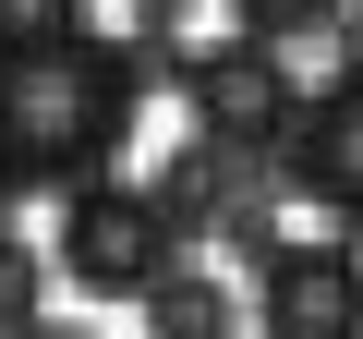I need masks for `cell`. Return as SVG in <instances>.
Here are the masks:
<instances>
[{
  "instance_id": "obj_1",
  "label": "cell",
  "mask_w": 363,
  "mask_h": 339,
  "mask_svg": "<svg viewBox=\"0 0 363 339\" xmlns=\"http://www.w3.org/2000/svg\"><path fill=\"white\" fill-rule=\"evenodd\" d=\"M145 121V49L121 25L49 13L0 37V194H73L121 170Z\"/></svg>"
},
{
  "instance_id": "obj_2",
  "label": "cell",
  "mask_w": 363,
  "mask_h": 339,
  "mask_svg": "<svg viewBox=\"0 0 363 339\" xmlns=\"http://www.w3.org/2000/svg\"><path fill=\"white\" fill-rule=\"evenodd\" d=\"M49 267L97 303H145L169 267H182V230L157 218L145 182H121V170H97V182L61 194V230H49Z\"/></svg>"
},
{
  "instance_id": "obj_3",
  "label": "cell",
  "mask_w": 363,
  "mask_h": 339,
  "mask_svg": "<svg viewBox=\"0 0 363 339\" xmlns=\"http://www.w3.org/2000/svg\"><path fill=\"white\" fill-rule=\"evenodd\" d=\"M169 73H182V109H194V145H218V157H279V133H291V109H303L291 61L255 49V37L169 49Z\"/></svg>"
},
{
  "instance_id": "obj_4",
  "label": "cell",
  "mask_w": 363,
  "mask_h": 339,
  "mask_svg": "<svg viewBox=\"0 0 363 339\" xmlns=\"http://www.w3.org/2000/svg\"><path fill=\"white\" fill-rule=\"evenodd\" d=\"M242 315H255V339H363V255L291 230L279 255H255Z\"/></svg>"
},
{
  "instance_id": "obj_5",
  "label": "cell",
  "mask_w": 363,
  "mask_h": 339,
  "mask_svg": "<svg viewBox=\"0 0 363 339\" xmlns=\"http://www.w3.org/2000/svg\"><path fill=\"white\" fill-rule=\"evenodd\" d=\"M279 182H291L303 206L363 218V61H339L327 85H303V109H291V133H279Z\"/></svg>"
},
{
  "instance_id": "obj_6",
  "label": "cell",
  "mask_w": 363,
  "mask_h": 339,
  "mask_svg": "<svg viewBox=\"0 0 363 339\" xmlns=\"http://www.w3.org/2000/svg\"><path fill=\"white\" fill-rule=\"evenodd\" d=\"M133 315H145V339H242V291H218L206 267H169Z\"/></svg>"
},
{
  "instance_id": "obj_7",
  "label": "cell",
  "mask_w": 363,
  "mask_h": 339,
  "mask_svg": "<svg viewBox=\"0 0 363 339\" xmlns=\"http://www.w3.org/2000/svg\"><path fill=\"white\" fill-rule=\"evenodd\" d=\"M145 194H157L169 230H218V206H230V157H218V145H182V157L145 170Z\"/></svg>"
},
{
  "instance_id": "obj_8",
  "label": "cell",
  "mask_w": 363,
  "mask_h": 339,
  "mask_svg": "<svg viewBox=\"0 0 363 339\" xmlns=\"http://www.w3.org/2000/svg\"><path fill=\"white\" fill-rule=\"evenodd\" d=\"M351 13V0H230V37H255V49H303V37H327Z\"/></svg>"
},
{
  "instance_id": "obj_9",
  "label": "cell",
  "mask_w": 363,
  "mask_h": 339,
  "mask_svg": "<svg viewBox=\"0 0 363 339\" xmlns=\"http://www.w3.org/2000/svg\"><path fill=\"white\" fill-rule=\"evenodd\" d=\"M37 303H49V255L0 218V327H37Z\"/></svg>"
},
{
  "instance_id": "obj_10",
  "label": "cell",
  "mask_w": 363,
  "mask_h": 339,
  "mask_svg": "<svg viewBox=\"0 0 363 339\" xmlns=\"http://www.w3.org/2000/svg\"><path fill=\"white\" fill-rule=\"evenodd\" d=\"M121 13H133V49H145V61H169V37L194 25V0H121Z\"/></svg>"
},
{
  "instance_id": "obj_11",
  "label": "cell",
  "mask_w": 363,
  "mask_h": 339,
  "mask_svg": "<svg viewBox=\"0 0 363 339\" xmlns=\"http://www.w3.org/2000/svg\"><path fill=\"white\" fill-rule=\"evenodd\" d=\"M0 339H97V327H0Z\"/></svg>"
}]
</instances>
